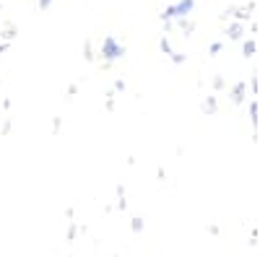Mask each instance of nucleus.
Instances as JSON below:
<instances>
[{
  "label": "nucleus",
  "instance_id": "39448f33",
  "mask_svg": "<svg viewBox=\"0 0 260 257\" xmlns=\"http://www.w3.org/2000/svg\"><path fill=\"white\" fill-rule=\"evenodd\" d=\"M242 52H245V57H252V55H255V39H247V42H245Z\"/></svg>",
  "mask_w": 260,
  "mask_h": 257
},
{
  "label": "nucleus",
  "instance_id": "f03ea898",
  "mask_svg": "<svg viewBox=\"0 0 260 257\" xmlns=\"http://www.w3.org/2000/svg\"><path fill=\"white\" fill-rule=\"evenodd\" d=\"M99 52H102V57H104L107 62H115V60H120V57L125 55V47L120 45V42H117L115 36H107V39L102 42Z\"/></svg>",
  "mask_w": 260,
  "mask_h": 257
},
{
  "label": "nucleus",
  "instance_id": "423d86ee",
  "mask_svg": "<svg viewBox=\"0 0 260 257\" xmlns=\"http://www.w3.org/2000/svg\"><path fill=\"white\" fill-rule=\"evenodd\" d=\"M16 34H18V29H16V26H6V31H3V36H6V42H11V39H13Z\"/></svg>",
  "mask_w": 260,
  "mask_h": 257
},
{
  "label": "nucleus",
  "instance_id": "7ed1b4c3",
  "mask_svg": "<svg viewBox=\"0 0 260 257\" xmlns=\"http://www.w3.org/2000/svg\"><path fill=\"white\" fill-rule=\"evenodd\" d=\"M229 39H242L245 36V21H234V24H229Z\"/></svg>",
  "mask_w": 260,
  "mask_h": 257
},
{
  "label": "nucleus",
  "instance_id": "20e7f679",
  "mask_svg": "<svg viewBox=\"0 0 260 257\" xmlns=\"http://www.w3.org/2000/svg\"><path fill=\"white\" fill-rule=\"evenodd\" d=\"M242 96H245V81H240V83L234 86V91H232V99H234L237 104L242 101Z\"/></svg>",
  "mask_w": 260,
  "mask_h": 257
},
{
  "label": "nucleus",
  "instance_id": "6e6552de",
  "mask_svg": "<svg viewBox=\"0 0 260 257\" xmlns=\"http://www.w3.org/2000/svg\"><path fill=\"white\" fill-rule=\"evenodd\" d=\"M50 6H52V0H37V8L39 11H47Z\"/></svg>",
  "mask_w": 260,
  "mask_h": 257
},
{
  "label": "nucleus",
  "instance_id": "f257e3e1",
  "mask_svg": "<svg viewBox=\"0 0 260 257\" xmlns=\"http://www.w3.org/2000/svg\"><path fill=\"white\" fill-rule=\"evenodd\" d=\"M195 8V0H177L161 11V21H175V18H187Z\"/></svg>",
  "mask_w": 260,
  "mask_h": 257
},
{
  "label": "nucleus",
  "instance_id": "9b49d317",
  "mask_svg": "<svg viewBox=\"0 0 260 257\" xmlns=\"http://www.w3.org/2000/svg\"><path fill=\"white\" fill-rule=\"evenodd\" d=\"M213 106H216V101H213V99H208V101H206V112H213Z\"/></svg>",
  "mask_w": 260,
  "mask_h": 257
},
{
  "label": "nucleus",
  "instance_id": "0eeeda50",
  "mask_svg": "<svg viewBox=\"0 0 260 257\" xmlns=\"http://www.w3.org/2000/svg\"><path fill=\"white\" fill-rule=\"evenodd\" d=\"M250 120H252V125H257V101L250 104Z\"/></svg>",
  "mask_w": 260,
  "mask_h": 257
},
{
  "label": "nucleus",
  "instance_id": "1a4fd4ad",
  "mask_svg": "<svg viewBox=\"0 0 260 257\" xmlns=\"http://www.w3.org/2000/svg\"><path fill=\"white\" fill-rule=\"evenodd\" d=\"M143 229V221L141 218H133V231H141Z\"/></svg>",
  "mask_w": 260,
  "mask_h": 257
},
{
  "label": "nucleus",
  "instance_id": "9d476101",
  "mask_svg": "<svg viewBox=\"0 0 260 257\" xmlns=\"http://www.w3.org/2000/svg\"><path fill=\"white\" fill-rule=\"evenodd\" d=\"M219 50H221V42H213V45H211V55H216Z\"/></svg>",
  "mask_w": 260,
  "mask_h": 257
},
{
  "label": "nucleus",
  "instance_id": "f8f14e48",
  "mask_svg": "<svg viewBox=\"0 0 260 257\" xmlns=\"http://www.w3.org/2000/svg\"><path fill=\"white\" fill-rule=\"evenodd\" d=\"M0 11H3V6H0Z\"/></svg>",
  "mask_w": 260,
  "mask_h": 257
}]
</instances>
